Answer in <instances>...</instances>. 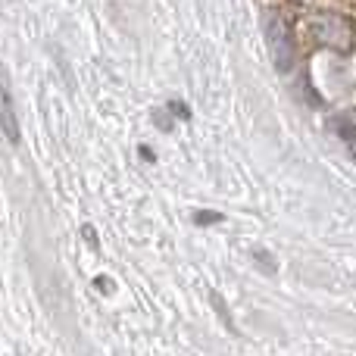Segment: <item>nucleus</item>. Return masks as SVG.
I'll list each match as a JSON object with an SVG mask.
<instances>
[{
	"label": "nucleus",
	"instance_id": "obj_1",
	"mask_svg": "<svg viewBox=\"0 0 356 356\" xmlns=\"http://www.w3.org/2000/svg\"><path fill=\"white\" fill-rule=\"evenodd\" d=\"M266 31H269V54H272L275 69L278 72H291L297 63V44H294V35H291L288 22H284L278 13H272Z\"/></svg>",
	"mask_w": 356,
	"mask_h": 356
},
{
	"label": "nucleus",
	"instance_id": "obj_2",
	"mask_svg": "<svg viewBox=\"0 0 356 356\" xmlns=\"http://www.w3.org/2000/svg\"><path fill=\"white\" fill-rule=\"evenodd\" d=\"M313 35L319 44L334 50H347L350 47V25H347L344 16H334V13H325V16H316L313 19Z\"/></svg>",
	"mask_w": 356,
	"mask_h": 356
},
{
	"label": "nucleus",
	"instance_id": "obj_3",
	"mask_svg": "<svg viewBox=\"0 0 356 356\" xmlns=\"http://www.w3.org/2000/svg\"><path fill=\"white\" fill-rule=\"evenodd\" d=\"M0 100H3V135L10 144H19V129H16V113H13V94L10 88L3 85V94H0Z\"/></svg>",
	"mask_w": 356,
	"mask_h": 356
},
{
	"label": "nucleus",
	"instance_id": "obj_4",
	"mask_svg": "<svg viewBox=\"0 0 356 356\" xmlns=\"http://www.w3.org/2000/svg\"><path fill=\"white\" fill-rule=\"evenodd\" d=\"M194 222L197 225H216V222H222V213H216V209H197Z\"/></svg>",
	"mask_w": 356,
	"mask_h": 356
},
{
	"label": "nucleus",
	"instance_id": "obj_5",
	"mask_svg": "<svg viewBox=\"0 0 356 356\" xmlns=\"http://www.w3.org/2000/svg\"><path fill=\"white\" fill-rule=\"evenodd\" d=\"M253 257H257L259 263H266V272H275V259H269V253L266 250H253Z\"/></svg>",
	"mask_w": 356,
	"mask_h": 356
},
{
	"label": "nucleus",
	"instance_id": "obj_6",
	"mask_svg": "<svg viewBox=\"0 0 356 356\" xmlns=\"http://www.w3.org/2000/svg\"><path fill=\"white\" fill-rule=\"evenodd\" d=\"M138 154H141L144 160H156V156H154V150H147V147H141V150H138Z\"/></svg>",
	"mask_w": 356,
	"mask_h": 356
},
{
	"label": "nucleus",
	"instance_id": "obj_7",
	"mask_svg": "<svg viewBox=\"0 0 356 356\" xmlns=\"http://www.w3.org/2000/svg\"><path fill=\"white\" fill-rule=\"evenodd\" d=\"M353 156H356V147H353Z\"/></svg>",
	"mask_w": 356,
	"mask_h": 356
}]
</instances>
